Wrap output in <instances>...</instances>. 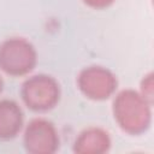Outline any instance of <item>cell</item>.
Returning <instances> with one entry per match:
<instances>
[{
    "mask_svg": "<svg viewBox=\"0 0 154 154\" xmlns=\"http://www.w3.org/2000/svg\"><path fill=\"white\" fill-rule=\"evenodd\" d=\"M23 144L30 154H53L60 146L59 132L51 120L35 118L25 126Z\"/></svg>",
    "mask_w": 154,
    "mask_h": 154,
    "instance_id": "cell-5",
    "label": "cell"
},
{
    "mask_svg": "<svg viewBox=\"0 0 154 154\" xmlns=\"http://www.w3.org/2000/svg\"><path fill=\"white\" fill-rule=\"evenodd\" d=\"M20 96L25 106L32 112H48L60 100L61 89L58 81L46 73L30 76L20 88Z\"/></svg>",
    "mask_w": 154,
    "mask_h": 154,
    "instance_id": "cell-2",
    "label": "cell"
},
{
    "mask_svg": "<svg viewBox=\"0 0 154 154\" xmlns=\"http://www.w3.org/2000/svg\"><path fill=\"white\" fill-rule=\"evenodd\" d=\"M152 105L140 91L124 89L112 103V112L118 126L126 134L137 136L152 125Z\"/></svg>",
    "mask_w": 154,
    "mask_h": 154,
    "instance_id": "cell-1",
    "label": "cell"
},
{
    "mask_svg": "<svg viewBox=\"0 0 154 154\" xmlns=\"http://www.w3.org/2000/svg\"><path fill=\"white\" fill-rule=\"evenodd\" d=\"M140 93L150 102L153 103L154 99V75L152 72L143 76L141 84H140Z\"/></svg>",
    "mask_w": 154,
    "mask_h": 154,
    "instance_id": "cell-8",
    "label": "cell"
},
{
    "mask_svg": "<svg viewBox=\"0 0 154 154\" xmlns=\"http://www.w3.org/2000/svg\"><path fill=\"white\" fill-rule=\"evenodd\" d=\"M24 113L20 106L10 99L0 100V141H10L22 131Z\"/></svg>",
    "mask_w": 154,
    "mask_h": 154,
    "instance_id": "cell-7",
    "label": "cell"
},
{
    "mask_svg": "<svg viewBox=\"0 0 154 154\" xmlns=\"http://www.w3.org/2000/svg\"><path fill=\"white\" fill-rule=\"evenodd\" d=\"M77 85L87 99L93 101H103L116 93L118 88V79L107 67L91 65L81 70L77 77Z\"/></svg>",
    "mask_w": 154,
    "mask_h": 154,
    "instance_id": "cell-4",
    "label": "cell"
},
{
    "mask_svg": "<svg viewBox=\"0 0 154 154\" xmlns=\"http://www.w3.org/2000/svg\"><path fill=\"white\" fill-rule=\"evenodd\" d=\"M109 134L97 126H90L78 134L73 142L76 154H103L111 148Z\"/></svg>",
    "mask_w": 154,
    "mask_h": 154,
    "instance_id": "cell-6",
    "label": "cell"
},
{
    "mask_svg": "<svg viewBox=\"0 0 154 154\" xmlns=\"http://www.w3.org/2000/svg\"><path fill=\"white\" fill-rule=\"evenodd\" d=\"M2 89H4V81H2V78L0 76V94L2 93Z\"/></svg>",
    "mask_w": 154,
    "mask_h": 154,
    "instance_id": "cell-10",
    "label": "cell"
},
{
    "mask_svg": "<svg viewBox=\"0 0 154 154\" xmlns=\"http://www.w3.org/2000/svg\"><path fill=\"white\" fill-rule=\"evenodd\" d=\"M37 64V52L23 37H10L0 43V70L12 77L30 73Z\"/></svg>",
    "mask_w": 154,
    "mask_h": 154,
    "instance_id": "cell-3",
    "label": "cell"
},
{
    "mask_svg": "<svg viewBox=\"0 0 154 154\" xmlns=\"http://www.w3.org/2000/svg\"><path fill=\"white\" fill-rule=\"evenodd\" d=\"M82 1L88 7H91L94 10H103L113 5L116 0H82Z\"/></svg>",
    "mask_w": 154,
    "mask_h": 154,
    "instance_id": "cell-9",
    "label": "cell"
}]
</instances>
